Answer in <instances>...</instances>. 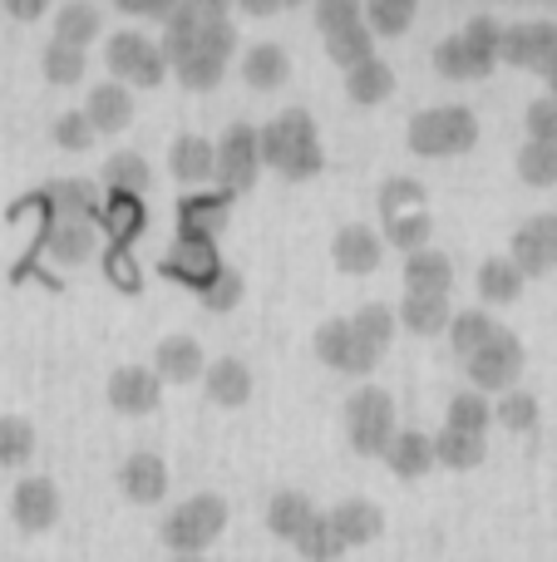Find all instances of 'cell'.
I'll list each match as a JSON object with an SVG mask.
<instances>
[{
  "mask_svg": "<svg viewBox=\"0 0 557 562\" xmlns=\"http://www.w3.org/2000/svg\"><path fill=\"white\" fill-rule=\"evenodd\" d=\"M197 30H203V5L197 0H173V10L163 15V55L173 65L197 49Z\"/></svg>",
  "mask_w": 557,
  "mask_h": 562,
  "instance_id": "24",
  "label": "cell"
},
{
  "mask_svg": "<svg viewBox=\"0 0 557 562\" xmlns=\"http://www.w3.org/2000/svg\"><path fill=\"white\" fill-rule=\"evenodd\" d=\"M424 183L410 173H390L380 183V193H375V203H380V217H395V213H414V207H430L424 203Z\"/></svg>",
  "mask_w": 557,
  "mask_h": 562,
  "instance_id": "41",
  "label": "cell"
},
{
  "mask_svg": "<svg viewBox=\"0 0 557 562\" xmlns=\"http://www.w3.org/2000/svg\"><path fill=\"white\" fill-rule=\"evenodd\" d=\"M410 148L424 158H450V154H469L479 144V114L464 104H434L420 109L410 119Z\"/></svg>",
  "mask_w": 557,
  "mask_h": 562,
  "instance_id": "2",
  "label": "cell"
},
{
  "mask_svg": "<svg viewBox=\"0 0 557 562\" xmlns=\"http://www.w3.org/2000/svg\"><path fill=\"white\" fill-rule=\"evenodd\" d=\"M503 30H509V25H503L499 15H489V10H479V15H469V20H464V30H459V35L469 40V45L479 49L484 59H499V55H503Z\"/></svg>",
  "mask_w": 557,
  "mask_h": 562,
  "instance_id": "48",
  "label": "cell"
},
{
  "mask_svg": "<svg viewBox=\"0 0 557 562\" xmlns=\"http://www.w3.org/2000/svg\"><path fill=\"white\" fill-rule=\"evenodd\" d=\"M168 65H173V59H168V55H163V45H154V55H148V59H144V65H138L134 85H138V89H154V85H163Z\"/></svg>",
  "mask_w": 557,
  "mask_h": 562,
  "instance_id": "58",
  "label": "cell"
},
{
  "mask_svg": "<svg viewBox=\"0 0 557 562\" xmlns=\"http://www.w3.org/2000/svg\"><path fill=\"white\" fill-rule=\"evenodd\" d=\"M464 370H469L474 390H499L503 395V390H513L519 385V375H523V340L513 336V330H499L479 356L464 360Z\"/></svg>",
  "mask_w": 557,
  "mask_h": 562,
  "instance_id": "4",
  "label": "cell"
},
{
  "mask_svg": "<svg viewBox=\"0 0 557 562\" xmlns=\"http://www.w3.org/2000/svg\"><path fill=\"white\" fill-rule=\"evenodd\" d=\"M262 173V128L252 124H227L217 138V183L223 193H247Z\"/></svg>",
  "mask_w": 557,
  "mask_h": 562,
  "instance_id": "3",
  "label": "cell"
},
{
  "mask_svg": "<svg viewBox=\"0 0 557 562\" xmlns=\"http://www.w3.org/2000/svg\"><path fill=\"white\" fill-rule=\"evenodd\" d=\"M154 370H158V380H168V385H187V380H197L207 370L197 336H187V330H173V336H163L154 346Z\"/></svg>",
  "mask_w": 557,
  "mask_h": 562,
  "instance_id": "13",
  "label": "cell"
},
{
  "mask_svg": "<svg viewBox=\"0 0 557 562\" xmlns=\"http://www.w3.org/2000/svg\"><path fill=\"white\" fill-rule=\"evenodd\" d=\"M84 114L99 134H118V128L134 119V89H128L124 79H99L84 94Z\"/></svg>",
  "mask_w": 557,
  "mask_h": 562,
  "instance_id": "16",
  "label": "cell"
},
{
  "mask_svg": "<svg viewBox=\"0 0 557 562\" xmlns=\"http://www.w3.org/2000/svg\"><path fill=\"white\" fill-rule=\"evenodd\" d=\"M173 562H207L203 553H193V558H173Z\"/></svg>",
  "mask_w": 557,
  "mask_h": 562,
  "instance_id": "62",
  "label": "cell"
},
{
  "mask_svg": "<svg viewBox=\"0 0 557 562\" xmlns=\"http://www.w3.org/2000/svg\"><path fill=\"white\" fill-rule=\"evenodd\" d=\"M10 518H15L25 533H39L59 518V488L49 484L45 474H25L15 488H10Z\"/></svg>",
  "mask_w": 557,
  "mask_h": 562,
  "instance_id": "9",
  "label": "cell"
},
{
  "mask_svg": "<svg viewBox=\"0 0 557 562\" xmlns=\"http://www.w3.org/2000/svg\"><path fill=\"white\" fill-rule=\"evenodd\" d=\"M454 286V262L440 247H424V252L405 257V296H450Z\"/></svg>",
  "mask_w": 557,
  "mask_h": 562,
  "instance_id": "18",
  "label": "cell"
},
{
  "mask_svg": "<svg viewBox=\"0 0 557 562\" xmlns=\"http://www.w3.org/2000/svg\"><path fill=\"white\" fill-rule=\"evenodd\" d=\"M484 454H489V439L484 435H464V429H450V425L434 435V464H444V469H474V464H484Z\"/></svg>",
  "mask_w": 557,
  "mask_h": 562,
  "instance_id": "34",
  "label": "cell"
},
{
  "mask_svg": "<svg viewBox=\"0 0 557 562\" xmlns=\"http://www.w3.org/2000/svg\"><path fill=\"white\" fill-rule=\"evenodd\" d=\"M286 75H292V59L276 40H257V45L242 49V79L252 89H276Z\"/></svg>",
  "mask_w": 557,
  "mask_h": 562,
  "instance_id": "25",
  "label": "cell"
},
{
  "mask_svg": "<svg viewBox=\"0 0 557 562\" xmlns=\"http://www.w3.org/2000/svg\"><path fill=\"white\" fill-rule=\"evenodd\" d=\"M99 30H104V10H99L94 0H65V5L55 10V40H65V45L84 49Z\"/></svg>",
  "mask_w": 557,
  "mask_h": 562,
  "instance_id": "30",
  "label": "cell"
},
{
  "mask_svg": "<svg viewBox=\"0 0 557 562\" xmlns=\"http://www.w3.org/2000/svg\"><path fill=\"white\" fill-rule=\"evenodd\" d=\"M513 164L528 188H557V144H523Z\"/></svg>",
  "mask_w": 557,
  "mask_h": 562,
  "instance_id": "46",
  "label": "cell"
},
{
  "mask_svg": "<svg viewBox=\"0 0 557 562\" xmlns=\"http://www.w3.org/2000/svg\"><path fill=\"white\" fill-rule=\"evenodd\" d=\"M173 69H178V85H183V89H217V79H223L227 59L207 55V49H193V55L178 59Z\"/></svg>",
  "mask_w": 557,
  "mask_h": 562,
  "instance_id": "50",
  "label": "cell"
},
{
  "mask_svg": "<svg viewBox=\"0 0 557 562\" xmlns=\"http://www.w3.org/2000/svg\"><path fill=\"white\" fill-rule=\"evenodd\" d=\"M385 464H390L400 479L430 474V464H434V435H424V429H400V435H395V445H390V454H385Z\"/></svg>",
  "mask_w": 557,
  "mask_h": 562,
  "instance_id": "29",
  "label": "cell"
},
{
  "mask_svg": "<svg viewBox=\"0 0 557 562\" xmlns=\"http://www.w3.org/2000/svg\"><path fill=\"white\" fill-rule=\"evenodd\" d=\"M272 0H247V15H272Z\"/></svg>",
  "mask_w": 557,
  "mask_h": 562,
  "instance_id": "60",
  "label": "cell"
},
{
  "mask_svg": "<svg viewBox=\"0 0 557 562\" xmlns=\"http://www.w3.org/2000/svg\"><path fill=\"white\" fill-rule=\"evenodd\" d=\"M39 69H45V79H55V85H79L89 69V55L79 45H65V40H49L45 49H39Z\"/></svg>",
  "mask_w": 557,
  "mask_h": 562,
  "instance_id": "39",
  "label": "cell"
},
{
  "mask_svg": "<svg viewBox=\"0 0 557 562\" xmlns=\"http://www.w3.org/2000/svg\"><path fill=\"white\" fill-rule=\"evenodd\" d=\"M163 395V380L154 366H118L109 375V405L124 409V415H148Z\"/></svg>",
  "mask_w": 557,
  "mask_h": 562,
  "instance_id": "10",
  "label": "cell"
},
{
  "mask_svg": "<svg viewBox=\"0 0 557 562\" xmlns=\"http://www.w3.org/2000/svg\"><path fill=\"white\" fill-rule=\"evenodd\" d=\"M509 257L519 262L523 277H543L557 267V213H533L528 223L513 227Z\"/></svg>",
  "mask_w": 557,
  "mask_h": 562,
  "instance_id": "6",
  "label": "cell"
},
{
  "mask_svg": "<svg viewBox=\"0 0 557 562\" xmlns=\"http://www.w3.org/2000/svg\"><path fill=\"white\" fill-rule=\"evenodd\" d=\"M331 257H336V267L351 277L375 272L385 257V233H375V227H365V223H345L341 233L331 237Z\"/></svg>",
  "mask_w": 557,
  "mask_h": 562,
  "instance_id": "11",
  "label": "cell"
},
{
  "mask_svg": "<svg viewBox=\"0 0 557 562\" xmlns=\"http://www.w3.org/2000/svg\"><path fill=\"white\" fill-rule=\"evenodd\" d=\"M99 178H104L114 193H148V183H154V168H148V158L138 154V148H114V154L104 158V168H99Z\"/></svg>",
  "mask_w": 557,
  "mask_h": 562,
  "instance_id": "27",
  "label": "cell"
},
{
  "mask_svg": "<svg viewBox=\"0 0 557 562\" xmlns=\"http://www.w3.org/2000/svg\"><path fill=\"white\" fill-rule=\"evenodd\" d=\"M163 272L203 291L207 281L223 272V257H217V243H207V237H187V233H178V237H173V247L163 252Z\"/></svg>",
  "mask_w": 557,
  "mask_h": 562,
  "instance_id": "8",
  "label": "cell"
},
{
  "mask_svg": "<svg viewBox=\"0 0 557 562\" xmlns=\"http://www.w3.org/2000/svg\"><path fill=\"white\" fill-rule=\"evenodd\" d=\"M316 356H321L331 370H345V375H371V370L380 366V350L365 346V340L355 336L351 316L316 326Z\"/></svg>",
  "mask_w": 557,
  "mask_h": 562,
  "instance_id": "5",
  "label": "cell"
},
{
  "mask_svg": "<svg viewBox=\"0 0 557 562\" xmlns=\"http://www.w3.org/2000/svg\"><path fill=\"white\" fill-rule=\"evenodd\" d=\"M227 217H232V193H187L178 198V233L187 237H207L213 243L217 233L227 227Z\"/></svg>",
  "mask_w": 557,
  "mask_h": 562,
  "instance_id": "14",
  "label": "cell"
},
{
  "mask_svg": "<svg viewBox=\"0 0 557 562\" xmlns=\"http://www.w3.org/2000/svg\"><path fill=\"white\" fill-rule=\"evenodd\" d=\"M493 65H499V59H484L479 49L459 35V30H454V35H444L440 45H434V69H440L444 79H459V85H464V79H484Z\"/></svg>",
  "mask_w": 557,
  "mask_h": 562,
  "instance_id": "22",
  "label": "cell"
},
{
  "mask_svg": "<svg viewBox=\"0 0 557 562\" xmlns=\"http://www.w3.org/2000/svg\"><path fill=\"white\" fill-rule=\"evenodd\" d=\"M203 385L217 405H242V400L252 395V370H247V360H237V356H217V360H207Z\"/></svg>",
  "mask_w": 557,
  "mask_h": 562,
  "instance_id": "23",
  "label": "cell"
},
{
  "mask_svg": "<svg viewBox=\"0 0 557 562\" xmlns=\"http://www.w3.org/2000/svg\"><path fill=\"white\" fill-rule=\"evenodd\" d=\"M168 173L178 183H207V178H217V144L203 134H178L173 148H168Z\"/></svg>",
  "mask_w": 557,
  "mask_h": 562,
  "instance_id": "19",
  "label": "cell"
},
{
  "mask_svg": "<svg viewBox=\"0 0 557 562\" xmlns=\"http://www.w3.org/2000/svg\"><path fill=\"white\" fill-rule=\"evenodd\" d=\"M533 69L538 75L557 69V20H533Z\"/></svg>",
  "mask_w": 557,
  "mask_h": 562,
  "instance_id": "57",
  "label": "cell"
},
{
  "mask_svg": "<svg viewBox=\"0 0 557 562\" xmlns=\"http://www.w3.org/2000/svg\"><path fill=\"white\" fill-rule=\"evenodd\" d=\"M154 55V40L144 35V30H114V35L104 40V59H109V69H114L124 85H134V75H138V65Z\"/></svg>",
  "mask_w": 557,
  "mask_h": 562,
  "instance_id": "31",
  "label": "cell"
},
{
  "mask_svg": "<svg viewBox=\"0 0 557 562\" xmlns=\"http://www.w3.org/2000/svg\"><path fill=\"white\" fill-rule=\"evenodd\" d=\"M104 227L114 243H134L144 233V203L134 193H109L104 198Z\"/></svg>",
  "mask_w": 557,
  "mask_h": 562,
  "instance_id": "42",
  "label": "cell"
},
{
  "mask_svg": "<svg viewBox=\"0 0 557 562\" xmlns=\"http://www.w3.org/2000/svg\"><path fill=\"white\" fill-rule=\"evenodd\" d=\"M223 528H227V498L223 494H193V498L168 508L163 524H158V538H163V548H173L178 558H193V553H203Z\"/></svg>",
  "mask_w": 557,
  "mask_h": 562,
  "instance_id": "1",
  "label": "cell"
},
{
  "mask_svg": "<svg viewBox=\"0 0 557 562\" xmlns=\"http://www.w3.org/2000/svg\"><path fill=\"white\" fill-rule=\"evenodd\" d=\"M351 25H365V10L355 5V0H321V5H316V30H321L326 40Z\"/></svg>",
  "mask_w": 557,
  "mask_h": 562,
  "instance_id": "52",
  "label": "cell"
},
{
  "mask_svg": "<svg viewBox=\"0 0 557 562\" xmlns=\"http://www.w3.org/2000/svg\"><path fill=\"white\" fill-rule=\"evenodd\" d=\"M493 419H499L503 429H513V435H523V429H533L543 419V405H538V395L533 390H503L499 395V405H493Z\"/></svg>",
  "mask_w": 557,
  "mask_h": 562,
  "instance_id": "43",
  "label": "cell"
},
{
  "mask_svg": "<svg viewBox=\"0 0 557 562\" xmlns=\"http://www.w3.org/2000/svg\"><path fill=\"white\" fill-rule=\"evenodd\" d=\"M499 330H503V326H499V321H493L484 306H464V311H454V321H450V330H444V336H450V346L459 350L464 360H469V356H479V350L489 346Z\"/></svg>",
  "mask_w": 557,
  "mask_h": 562,
  "instance_id": "26",
  "label": "cell"
},
{
  "mask_svg": "<svg viewBox=\"0 0 557 562\" xmlns=\"http://www.w3.org/2000/svg\"><path fill=\"white\" fill-rule=\"evenodd\" d=\"M10 15L30 20V15H39V5H35V0H10Z\"/></svg>",
  "mask_w": 557,
  "mask_h": 562,
  "instance_id": "59",
  "label": "cell"
},
{
  "mask_svg": "<svg viewBox=\"0 0 557 562\" xmlns=\"http://www.w3.org/2000/svg\"><path fill=\"white\" fill-rule=\"evenodd\" d=\"M118 488H124L134 504H158V498L168 494L163 454H154V449H134V454H124V464H118Z\"/></svg>",
  "mask_w": 557,
  "mask_h": 562,
  "instance_id": "12",
  "label": "cell"
},
{
  "mask_svg": "<svg viewBox=\"0 0 557 562\" xmlns=\"http://www.w3.org/2000/svg\"><path fill=\"white\" fill-rule=\"evenodd\" d=\"M395 311H400V326L414 330V336H440V330H450V321H454L450 296H405Z\"/></svg>",
  "mask_w": 557,
  "mask_h": 562,
  "instance_id": "33",
  "label": "cell"
},
{
  "mask_svg": "<svg viewBox=\"0 0 557 562\" xmlns=\"http://www.w3.org/2000/svg\"><path fill=\"white\" fill-rule=\"evenodd\" d=\"M316 518L321 514H316V504L302 494V488H282V494L266 498V528H272L276 538H286V543H296Z\"/></svg>",
  "mask_w": 557,
  "mask_h": 562,
  "instance_id": "21",
  "label": "cell"
},
{
  "mask_svg": "<svg viewBox=\"0 0 557 562\" xmlns=\"http://www.w3.org/2000/svg\"><path fill=\"white\" fill-rule=\"evenodd\" d=\"M444 425H450V429H464V435H484V429L493 425V405L479 395V390H459V395H450Z\"/></svg>",
  "mask_w": 557,
  "mask_h": 562,
  "instance_id": "40",
  "label": "cell"
},
{
  "mask_svg": "<svg viewBox=\"0 0 557 562\" xmlns=\"http://www.w3.org/2000/svg\"><path fill=\"white\" fill-rule=\"evenodd\" d=\"M479 296L484 301H493V306H509V301H519L523 296V277L519 272V262H513V257H484L479 262Z\"/></svg>",
  "mask_w": 557,
  "mask_h": 562,
  "instance_id": "28",
  "label": "cell"
},
{
  "mask_svg": "<svg viewBox=\"0 0 557 562\" xmlns=\"http://www.w3.org/2000/svg\"><path fill=\"white\" fill-rule=\"evenodd\" d=\"M35 454V425L25 415H0V469H20Z\"/></svg>",
  "mask_w": 557,
  "mask_h": 562,
  "instance_id": "44",
  "label": "cell"
},
{
  "mask_svg": "<svg viewBox=\"0 0 557 562\" xmlns=\"http://www.w3.org/2000/svg\"><path fill=\"white\" fill-rule=\"evenodd\" d=\"M390 89H395V69H390V59H380V55L345 69V94H351L355 104H380V99H390Z\"/></svg>",
  "mask_w": 557,
  "mask_h": 562,
  "instance_id": "32",
  "label": "cell"
},
{
  "mask_svg": "<svg viewBox=\"0 0 557 562\" xmlns=\"http://www.w3.org/2000/svg\"><path fill=\"white\" fill-rule=\"evenodd\" d=\"M543 79H548V94L557 99V69H553V75H543Z\"/></svg>",
  "mask_w": 557,
  "mask_h": 562,
  "instance_id": "61",
  "label": "cell"
},
{
  "mask_svg": "<svg viewBox=\"0 0 557 562\" xmlns=\"http://www.w3.org/2000/svg\"><path fill=\"white\" fill-rule=\"evenodd\" d=\"M94 247H99V233L89 217H49L45 223V252L55 257V262L79 267L94 257Z\"/></svg>",
  "mask_w": 557,
  "mask_h": 562,
  "instance_id": "15",
  "label": "cell"
},
{
  "mask_svg": "<svg viewBox=\"0 0 557 562\" xmlns=\"http://www.w3.org/2000/svg\"><path fill=\"white\" fill-rule=\"evenodd\" d=\"M203 5V30H197V49H207V55L227 59L237 49V25L232 15H227L223 0H197Z\"/></svg>",
  "mask_w": 557,
  "mask_h": 562,
  "instance_id": "35",
  "label": "cell"
},
{
  "mask_svg": "<svg viewBox=\"0 0 557 562\" xmlns=\"http://www.w3.org/2000/svg\"><path fill=\"white\" fill-rule=\"evenodd\" d=\"M296 553H302L306 562H336V558L345 553V543H341V533L331 528V518L321 514L302 538H296Z\"/></svg>",
  "mask_w": 557,
  "mask_h": 562,
  "instance_id": "47",
  "label": "cell"
},
{
  "mask_svg": "<svg viewBox=\"0 0 557 562\" xmlns=\"http://www.w3.org/2000/svg\"><path fill=\"white\" fill-rule=\"evenodd\" d=\"M503 65L513 69H533V20H513L509 30H503Z\"/></svg>",
  "mask_w": 557,
  "mask_h": 562,
  "instance_id": "56",
  "label": "cell"
},
{
  "mask_svg": "<svg viewBox=\"0 0 557 562\" xmlns=\"http://www.w3.org/2000/svg\"><path fill=\"white\" fill-rule=\"evenodd\" d=\"M351 326H355V336H361L365 346L385 350L395 340V330H400V311L385 306V301H365V306L351 316Z\"/></svg>",
  "mask_w": 557,
  "mask_h": 562,
  "instance_id": "38",
  "label": "cell"
},
{
  "mask_svg": "<svg viewBox=\"0 0 557 562\" xmlns=\"http://www.w3.org/2000/svg\"><path fill=\"white\" fill-rule=\"evenodd\" d=\"M30 198L49 207V217H94L99 213V188L94 178H49L45 188H35Z\"/></svg>",
  "mask_w": 557,
  "mask_h": 562,
  "instance_id": "17",
  "label": "cell"
},
{
  "mask_svg": "<svg viewBox=\"0 0 557 562\" xmlns=\"http://www.w3.org/2000/svg\"><path fill=\"white\" fill-rule=\"evenodd\" d=\"M197 296H203V306H213V311H232L237 301H242V272H237V267H223Z\"/></svg>",
  "mask_w": 557,
  "mask_h": 562,
  "instance_id": "54",
  "label": "cell"
},
{
  "mask_svg": "<svg viewBox=\"0 0 557 562\" xmlns=\"http://www.w3.org/2000/svg\"><path fill=\"white\" fill-rule=\"evenodd\" d=\"M326 518H331V528L341 533L345 548L375 543V538L385 533V514H380V504H371V498H341Z\"/></svg>",
  "mask_w": 557,
  "mask_h": 562,
  "instance_id": "20",
  "label": "cell"
},
{
  "mask_svg": "<svg viewBox=\"0 0 557 562\" xmlns=\"http://www.w3.org/2000/svg\"><path fill=\"white\" fill-rule=\"evenodd\" d=\"M434 237V213L430 207H414V213H395L385 217V243L405 247V252H424Z\"/></svg>",
  "mask_w": 557,
  "mask_h": 562,
  "instance_id": "36",
  "label": "cell"
},
{
  "mask_svg": "<svg viewBox=\"0 0 557 562\" xmlns=\"http://www.w3.org/2000/svg\"><path fill=\"white\" fill-rule=\"evenodd\" d=\"M523 128H528V144H557V99L543 94L523 109Z\"/></svg>",
  "mask_w": 557,
  "mask_h": 562,
  "instance_id": "53",
  "label": "cell"
},
{
  "mask_svg": "<svg viewBox=\"0 0 557 562\" xmlns=\"http://www.w3.org/2000/svg\"><path fill=\"white\" fill-rule=\"evenodd\" d=\"M365 25L375 35H400V30L414 25V0H371L365 5Z\"/></svg>",
  "mask_w": 557,
  "mask_h": 562,
  "instance_id": "49",
  "label": "cell"
},
{
  "mask_svg": "<svg viewBox=\"0 0 557 562\" xmlns=\"http://www.w3.org/2000/svg\"><path fill=\"white\" fill-rule=\"evenodd\" d=\"M355 425H395V400L390 390L380 385H361L351 400H345V429Z\"/></svg>",
  "mask_w": 557,
  "mask_h": 562,
  "instance_id": "37",
  "label": "cell"
},
{
  "mask_svg": "<svg viewBox=\"0 0 557 562\" xmlns=\"http://www.w3.org/2000/svg\"><path fill=\"white\" fill-rule=\"evenodd\" d=\"M49 134H55V144H59V148H89V144H94L99 128L89 124L84 109H65V114H55Z\"/></svg>",
  "mask_w": 557,
  "mask_h": 562,
  "instance_id": "51",
  "label": "cell"
},
{
  "mask_svg": "<svg viewBox=\"0 0 557 562\" xmlns=\"http://www.w3.org/2000/svg\"><path fill=\"white\" fill-rule=\"evenodd\" d=\"M395 435H400V425H355V429H345V439H351V449H355V454H365V459H375V454H390Z\"/></svg>",
  "mask_w": 557,
  "mask_h": 562,
  "instance_id": "55",
  "label": "cell"
},
{
  "mask_svg": "<svg viewBox=\"0 0 557 562\" xmlns=\"http://www.w3.org/2000/svg\"><path fill=\"white\" fill-rule=\"evenodd\" d=\"M326 55H331L341 69L365 65V59H375V30H371V25H351V30H341V35L326 40Z\"/></svg>",
  "mask_w": 557,
  "mask_h": 562,
  "instance_id": "45",
  "label": "cell"
},
{
  "mask_svg": "<svg viewBox=\"0 0 557 562\" xmlns=\"http://www.w3.org/2000/svg\"><path fill=\"white\" fill-rule=\"evenodd\" d=\"M311 144H321L311 114H306V109H282V114L262 128V164H272L276 173H282V168Z\"/></svg>",
  "mask_w": 557,
  "mask_h": 562,
  "instance_id": "7",
  "label": "cell"
}]
</instances>
